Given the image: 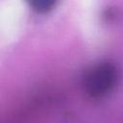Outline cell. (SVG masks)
I'll return each mask as SVG.
<instances>
[{
	"mask_svg": "<svg viewBox=\"0 0 123 123\" xmlns=\"http://www.w3.org/2000/svg\"><path fill=\"white\" fill-rule=\"evenodd\" d=\"M117 78V69L111 62H101L86 73L83 80L84 88L90 97L100 98L113 89Z\"/></svg>",
	"mask_w": 123,
	"mask_h": 123,
	"instance_id": "1",
	"label": "cell"
},
{
	"mask_svg": "<svg viewBox=\"0 0 123 123\" xmlns=\"http://www.w3.org/2000/svg\"><path fill=\"white\" fill-rule=\"evenodd\" d=\"M56 2L54 1H48V0H36L31 2V6L33 7V9L40 13L43 12H47L50 10L53 9V7L55 6Z\"/></svg>",
	"mask_w": 123,
	"mask_h": 123,
	"instance_id": "2",
	"label": "cell"
}]
</instances>
